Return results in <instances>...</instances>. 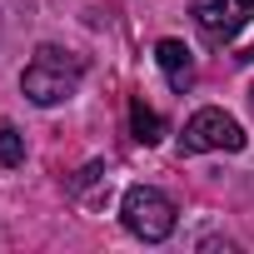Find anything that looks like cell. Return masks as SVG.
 <instances>
[{"mask_svg":"<svg viewBox=\"0 0 254 254\" xmlns=\"http://www.w3.org/2000/svg\"><path fill=\"white\" fill-rule=\"evenodd\" d=\"M80 75H85V60L80 55H70L60 45H40L35 60L25 65V75H20V90L35 105H65L80 90Z\"/></svg>","mask_w":254,"mask_h":254,"instance_id":"1","label":"cell"},{"mask_svg":"<svg viewBox=\"0 0 254 254\" xmlns=\"http://www.w3.org/2000/svg\"><path fill=\"white\" fill-rule=\"evenodd\" d=\"M120 214H125V229L145 244H160L175 234V199L155 185H130L120 199Z\"/></svg>","mask_w":254,"mask_h":254,"instance_id":"2","label":"cell"},{"mask_svg":"<svg viewBox=\"0 0 254 254\" xmlns=\"http://www.w3.org/2000/svg\"><path fill=\"white\" fill-rule=\"evenodd\" d=\"M204 150H244V130H239L234 115H224V110H194L185 120L180 155H204Z\"/></svg>","mask_w":254,"mask_h":254,"instance_id":"3","label":"cell"},{"mask_svg":"<svg viewBox=\"0 0 254 254\" xmlns=\"http://www.w3.org/2000/svg\"><path fill=\"white\" fill-rule=\"evenodd\" d=\"M249 20H254V0H194V25H199L204 45H214V50H224Z\"/></svg>","mask_w":254,"mask_h":254,"instance_id":"4","label":"cell"},{"mask_svg":"<svg viewBox=\"0 0 254 254\" xmlns=\"http://www.w3.org/2000/svg\"><path fill=\"white\" fill-rule=\"evenodd\" d=\"M155 65L170 75V90H190V80H194V65H190V50H185V40H160L155 45Z\"/></svg>","mask_w":254,"mask_h":254,"instance_id":"5","label":"cell"},{"mask_svg":"<svg viewBox=\"0 0 254 254\" xmlns=\"http://www.w3.org/2000/svg\"><path fill=\"white\" fill-rule=\"evenodd\" d=\"M130 130H135V140H140V145H155V140L165 135V120H160L145 100H130Z\"/></svg>","mask_w":254,"mask_h":254,"instance_id":"6","label":"cell"},{"mask_svg":"<svg viewBox=\"0 0 254 254\" xmlns=\"http://www.w3.org/2000/svg\"><path fill=\"white\" fill-rule=\"evenodd\" d=\"M0 165H5V170L25 165V140H20L15 125H0Z\"/></svg>","mask_w":254,"mask_h":254,"instance_id":"7","label":"cell"},{"mask_svg":"<svg viewBox=\"0 0 254 254\" xmlns=\"http://www.w3.org/2000/svg\"><path fill=\"white\" fill-rule=\"evenodd\" d=\"M234 60H254V45H249V50H244V55H234Z\"/></svg>","mask_w":254,"mask_h":254,"instance_id":"8","label":"cell"},{"mask_svg":"<svg viewBox=\"0 0 254 254\" xmlns=\"http://www.w3.org/2000/svg\"><path fill=\"white\" fill-rule=\"evenodd\" d=\"M249 105H254V85H249Z\"/></svg>","mask_w":254,"mask_h":254,"instance_id":"9","label":"cell"}]
</instances>
